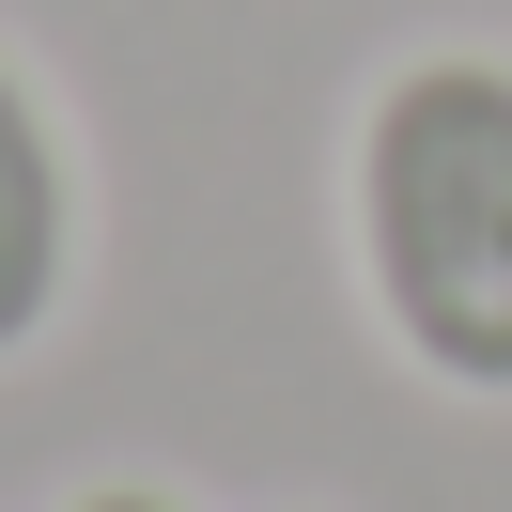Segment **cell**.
Wrapping results in <instances>:
<instances>
[{"label":"cell","instance_id":"6da1fadb","mask_svg":"<svg viewBox=\"0 0 512 512\" xmlns=\"http://www.w3.org/2000/svg\"><path fill=\"white\" fill-rule=\"evenodd\" d=\"M342 233L388 357L419 388L512 404V47H419L357 94Z\"/></svg>","mask_w":512,"mask_h":512},{"label":"cell","instance_id":"7a4b0ae2","mask_svg":"<svg viewBox=\"0 0 512 512\" xmlns=\"http://www.w3.org/2000/svg\"><path fill=\"white\" fill-rule=\"evenodd\" d=\"M63 295H78V140L47 78L0 47V373L63 326Z\"/></svg>","mask_w":512,"mask_h":512},{"label":"cell","instance_id":"3957f363","mask_svg":"<svg viewBox=\"0 0 512 512\" xmlns=\"http://www.w3.org/2000/svg\"><path fill=\"white\" fill-rule=\"evenodd\" d=\"M63 512H187V497H171V481H78Z\"/></svg>","mask_w":512,"mask_h":512}]
</instances>
